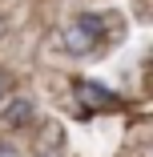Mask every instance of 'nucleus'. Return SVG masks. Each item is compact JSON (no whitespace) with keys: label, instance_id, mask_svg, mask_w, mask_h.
Here are the masks:
<instances>
[{"label":"nucleus","instance_id":"2","mask_svg":"<svg viewBox=\"0 0 153 157\" xmlns=\"http://www.w3.org/2000/svg\"><path fill=\"white\" fill-rule=\"evenodd\" d=\"M77 97H81L85 105H93V109H113V105H117V97H113L109 89H101L97 81H81V85H77Z\"/></svg>","mask_w":153,"mask_h":157},{"label":"nucleus","instance_id":"1","mask_svg":"<svg viewBox=\"0 0 153 157\" xmlns=\"http://www.w3.org/2000/svg\"><path fill=\"white\" fill-rule=\"evenodd\" d=\"M60 40H65V52H73V56H85L89 48H93V40H97V33H93V28H89V24H69L65 28V36H60Z\"/></svg>","mask_w":153,"mask_h":157},{"label":"nucleus","instance_id":"5","mask_svg":"<svg viewBox=\"0 0 153 157\" xmlns=\"http://www.w3.org/2000/svg\"><path fill=\"white\" fill-rule=\"evenodd\" d=\"M0 36H4V20H0Z\"/></svg>","mask_w":153,"mask_h":157},{"label":"nucleus","instance_id":"3","mask_svg":"<svg viewBox=\"0 0 153 157\" xmlns=\"http://www.w3.org/2000/svg\"><path fill=\"white\" fill-rule=\"evenodd\" d=\"M28 117H33V101H28V97H16V101H8L4 113H0V125H4V129H16V125H24Z\"/></svg>","mask_w":153,"mask_h":157},{"label":"nucleus","instance_id":"4","mask_svg":"<svg viewBox=\"0 0 153 157\" xmlns=\"http://www.w3.org/2000/svg\"><path fill=\"white\" fill-rule=\"evenodd\" d=\"M0 101H4V77H0Z\"/></svg>","mask_w":153,"mask_h":157},{"label":"nucleus","instance_id":"6","mask_svg":"<svg viewBox=\"0 0 153 157\" xmlns=\"http://www.w3.org/2000/svg\"><path fill=\"white\" fill-rule=\"evenodd\" d=\"M149 65H153V52H149Z\"/></svg>","mask_w":153,"mask_h":157}]
</instances>
